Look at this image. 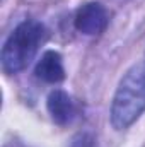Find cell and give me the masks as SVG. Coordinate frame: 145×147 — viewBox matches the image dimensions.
I'll list each match as a JSON object with an SVG mask.
<instances>
[{"mask_svg":"<svg viewBox=\"0 0 145 147\" xmlns=\"http://www.w3.org/2000/svg\"><path fill=\"white\" fill-rule=\"evenodd\" d=\"M145 111V62L135 63L118 84L111 103V125L116 130L132 127Z\"/></svg>","mask_w":145,"mask_h":147,"instance_id":"obj_1","label":"cell"},{"mask_svg":"<svg viewBox=\"0 0 145 147\" xmlns=\"http://www.w3.org/2000/svg\"><path fill=\"white\" fill-rule=\"evenodd\" d=\"M44 26L39 21L21 22L7 38L2 48V69L7 74L24 70L36 57L39 45L44 39Z\"/></svg>","mask_w":145,"mask_h":147,"instance_id":"obj_2","label":"cell"},{"mask_svg":"<svg viewBox=\"0 0 145 147\" xmlns=\"http://www.w3.org/2000/svg\"><path fill=\"white\" fill-rule=\"evenodd\" d=\"M73 22H75V28L79 33L87 34V36H96L106 29L109 22V16L103 3L89 2L77 10Z\"/></svg>","mask_w":145,"mask_h":147,"instance_id":"obj_3","label":"cell"},{"mask_svg":"<svg viewBox=\"0 0 145 147\" xmlns=\"http://www.w3.org/2000/svg\"><path fill=\"white\" fill-rule=\"evenodd\" d=\"M34 74L38 79H41L43 82H48V84L62 82L65 79V67H63L62 55L53 50L44 51L41 55V58L38 60Z\"/></svg>","mask_w":145,"mask_h":147,"instance_id":"obj_4","label":"cell"},{"mask_svg":"<svg viewBox=\"0 0 145 147\" xmlns=\"http://www.w3.org/2000/svg\"><path fill=\"white\" fill-rule=\"evenodd\" d=\"M46 106H48V113H50L51 120L56 125H68L73 120V115H75L73 101L62 89H55L50 92Z\"/></svg>","mask_w":145,"mask_h":147,"instance_id":"obj_5","label":"cell"},{"mask_svg":"<svg viewBox=\"0 0 145 147\" xmlns=\"http://www.w3.org/2000/svg\"><path fill=\"white\" fill-rule=\"evenodd\" d=\"M70 147H96V140H94V137H92L89 132L77 134L72 139Z\"/></svg>","mask_w":145,"mask_h":147,"instance_id":"obj_6","label":"cell"}]
</instances>
